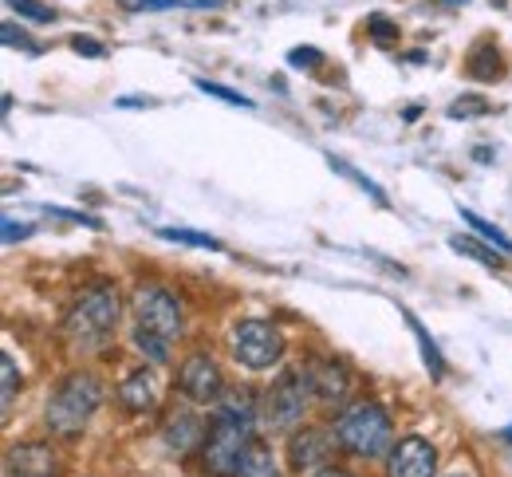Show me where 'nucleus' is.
Instances as JSON below:
<instances>
[{"instance_id":"obj_26","label":"nucleus","mask_w":512,"mask_h":477,"mask_svg":"<svg viewBox=\"0 0 512 477\" xmlns=\"http://www.w3.org/2000/svg\"><path fill=\"white\" fill-rule=\"evenodd\" d=\"M0 375H4V414L12 410V399H16V363H12V355H0Z\"/></svg>"},{"instance_id":"obj_6","label":"nucleus","mask_w":512,"mask_h":477,"mask_svg":"<svg viewBox=\"0 0 512 477\" xmlns=\"http://www.w3.org/2000/svg\"><path fill=\"white\" fill-rule=\"evenodd\" d=\"M233 355L249 371H268L284 355V336L268 320H245L233 328Z\"/></svg>"},{"instance_id":"obj_3","label":"nucleus","mask_w":512,"mask_h":477,"mask_svg":"<svg viewBox=\"0 0 512 477\" xmlns=\"http://www.w3.org/2000/svg\"><path fill=\"white\" fill-rule=\"evenodd\" d=\"M335 438L347 454L355 458H383L394 450V430H390V418L379 403H355L339 414L335 422Z\"/></svg>"},{"instance_id":"obj_13","label":"nucleus","mask_w":512,"mask_h":477,"mask_svg":"<svg viewBox=\"0 0 512 477\" xmlns=\"http://www.w3.org/2000/svg\"><path fill=\"white\" fill-rule=\"evenodd\" d=\"M197 442H205V426H201L197 414H178V418L166 422V450L170 454L186 458Z\"/></svg>"},{"instance_id":"obj_5","label":"nucleus","mask_w":512,"mask_h":477,"mask_svg":"<svg viewBox=\"0 0 512 477\" xmlns=\"http://www.w3.org/2000/svg\"><path fill=\"white\" fill-rule=\"evenodd\" d=\"M249 442H253V426L233 418V414H225V410H217V418L209 426V438L201 442L205 446V470L213 477H233L241 458H245V450H249Z\"/></svg>"},{"instance_id":"obj_8","label":"nucleus","mask_w":512,"mask_h":477,"mask_svg":"<svg viewBox=\"0 0 512 477\" xmlns=\"http://www.w3.org/2000/svg\"><path fill=\"white\" fill-rule=\"evenodd\" d=\"M178 391L193 399V403H221L225 395V379H221V367L209 359V355H190L182 367H178Z\"/></svg>"},{"instance_id":"obj_32","label":"nucleus","mask_w":512,"mask_h":477,"mask_svg":"<svg viewBox=\"0 0 512 477\" xmlns=\"http://www.w3.org/2000/svg\"><path fill=\"white\" fill-rule=\"evenodd\" d=\"M71 48H75L79 56H95V60H99V56L107 52L103 44H95V40H87V36H75V40H71Z\"/></svg>"},{"instance_id":"obj_15","label":"nucleus","mask_w":512,"mask_h":477,"mask_svg":"<svg viewBox=\"0 0 512 477\" xmlns=\"http://www.w3.org/2000/svg\"><path fill=\"white\" fill-rule=\"evenodd\" d=\"M406 316V324H410V332H414V340H418V347H422V359H426V367H430V375L434 379H446V359H442V351H438V343H434V336L410 316V312H402Z\"/></svg>"},{"instance_id":"obj_31","label":"nucleus","mask_w":512,"mask_h":477,"mask_svg":"<svg viewBox=\"0 0 512 477\" xmlns=\"http://www.w3.org/2000/svg\"><path fill=\"white\" fill-rule=\"evenodd\" d=\"M32 233V225H16L12 217H4V245H16V241H24Z\"/></svg>"},{"instance_id":"obj_34","label":"nucleus","mask_w":512,"mask_h":477,"mask_svg":"<svg viewBox=\"0 0 512 477\" xmlns=\"http://www.w3.org/2000/svg\"><path fill=\"white\" fill-rule=\"evenodd\" d=\"M501 438H505V442L512 446V426H505V430H501Z\"/></svg>"},{"instance_id":"obj_11","label":"nucleus","mask_w":512,"mask_h":477,"mask_svg":"<svg viewBox=\"0 0 512 477\" xmlns=\"http://www.w3.org/2000/svg\"><path fill=\"white\" fill-rule=\"evenodd\" d=\"M4 474L8 477H56L60 458L48 442H20L4 454Z\"/></svg>"},{"instance_id":"obj_19","label":"nucleus","mask_w":512,"mask_h":477,"mask_svg":"<svg viewBox=\"0 0 512 477\" xmlns=\"http://www.w3.org/2000/svg\"><path fill=\"white\" fill-rule=\"evenodd\" d=\"M461 221H469V229L481 237V241H489L493 249H501V253H512V241L493 225V221H485V217H477L473 209H461Z\"/></svg>"},{"instance_id":"obj_29","label":"nucleus","mask_w":512,"mask_h":477,"mask_svg":"<svg viewBox=\"0 0 512 477\" xmlns=\"http://www.w3.org/2000/svg\"><path fill=\"white\" fill-rule=\"evenodd\" d=\"M367 28H371V36H375L379 44H394V36H398V28H394L386 16H379V12L367 20Z\"/></svg>"},{"instance_id":"obj_21","label":"nucleus","mask_w":512,"mask_h":477,"mask_svg":"<svg viewBox=\"0 0 512 477\" xmlns=\"http://www.w3.org/2000/svg\"><path fill=\"white\" fill-rule=\"evenodd\" d=\"M162 241H178V245H193V249H221V241L217 237H209V233H193V229H162Z\"/></svg>"},{"instance_id":"obj_27","label":"nucleus","mask_w":512,"mask_h":477,"mask_svg":"<svg viewBox=\"0 0 512 477\" xmlns=\"http://www.w3.org/2000/svg\"><path fill=\"white\" fill-rule=\"evenodd\" d=\"M44 213H52V217H67V221H75V225H87V229H103V221H99V217H91V213H79V209H64V205H44Z\"/></svg>"},{"instance_id":"obj_9","label":"nucleus","mask_w":512,"mask_h":477,"mask_svg":"<svg viewBox=\"0 0 512 477\" xmlns=\"http://www.w3.org/2000/svg\"><path fill=\"white\" fill-rule=\"evenodd\" d=\"M434 470H438V454L418 434L398 438L394 450L386 454V477H434Z\"/></svg>"},{"instance_id":"obj_7","label":"nucleus","mask_w":512,"mask_h":477,"mask_svg":"<svg viewBox=\"0 0 512 477\" xmlns=\"http://www.w3.org/2000/svg\"><path fill=\"white\" fill-rule=\"evenodd\" d=\"M134 316H138V328H150V332H158L166 340L182 336V328H186L182 304L158 284H146V288L134 292Z\"/></svg>"},{"instance_id":"obj_20","label":"nucleus","mask_w":512,"mask_h":477,"mask_svg":"<svg viewBox=\"0 0 512 477\" xmlns=\"http://www.w3.org/2000/svg\"><path fill=\"white\" fill-rule=\"evenodd\" d=\"M134 347H138L142 355H150L154 363H166V359H170V340L158 336V332H150V328H134Z\"/></svg>"},{"instance_id":"obj_14","label":"nucleus","mask_w":512,"mask_h":477,"mask_svg":"<svg viewBox=\"0 0 512 477\" xmlns=\"http://www.w3.org/2000/svg\"><path fill=\"white\" fill-rule=\"evenodd\" d=\"M119 399H123V407L127 410H150L154 403H158V375H154L150 367H142V371L127 375V383L119 387Z\"/></svg>"},{"instance_id":"obj_4","label":"nucleus","mask_w":512,"mask_h":477,"mask_svg":"<svg viewBox=\"0 0 512 477\" xmlns=\"http://www.w3.org/2000/svg\"><path fill=\"white\" fill-rule=\"evenodd\" d=\"M308 395H312V387H308L304 367H300V371H284V375L264 391V399H260V407H256L260 430H268V434L292 430V426L304 418V410H308Z\"/></svg>"},{"instance_id":"obj_33","label":"nucleus","mask_w":512,"mask_h":477,"mask_svg":"<svg viewBox=\"0 0 512 477\" xmlns=\"http://www.w3.org/2000/svg\"><path fill=\"white\" fill-rule=\"evenodd\" d=\"M312 477H355V474H347V470H339V466H323V470H316Z\"/></svg>"},{"instance_id":"obj_23","label":"nucleus","mask_w":512,"mask_h":477,"mask_svg":"<svg viewBox=\"0 0 512 477\" xmlns=\"http://www.w3.org/2000/svg\"><path fill=\"white\" fill-rule=\"evenodd\" d=\"M446 115L449 119H477V115H489V103H485L481 95H465V99L449 103Z\"/></svg>"},{"instance_id":"obj_1","label":"nucleus","mask_w":512,"mask_h":477,"mask_svg":"<svg viewBox=\"0 0 512 477\" xmlns=\"http://www.w3.org/2000/svg\"><path fill=\"white\" fill-rule=\"evenodd\" d=\"M119 328V292L111 284H91L67 312L64 332L79 351H99Z\"/></svg>"},{"instance_id":"obj_18","label":"nucleus","mask_w":512,"mask_h":477,"mask_svg":"<svg viewBox=\"0 0 512 477\" xmlns=\"http://www.w3.org/2000/svg\"><path fill=\"white\" fill-rule=\"evenodd\" d=\"M237 477H280L276 474V462H272V450L268 446H249L241 466H237Z\"/></svg>"},{"instance_id":"obj_17","label":"nucleus","mask_w":512,"mask_h":477,"mask_svg":"<svg viewBox=\"0 0 512 477\" xmlns=\"http://www.w3.org/2000/svg\"><path fill=\"white\" fill-rule=\"evenodd\" d=\"M449 249L453 253H461V257H469V261H481L485 269H501V253H493L489 249V241H473V237H449Z\"/></svg>"},{"instance_id":"obj_30","label":"nucleus","mask_w":512,"mask_h":477,"mask_svg":"<svg viewBox=\"0 0 512 477\" xmlns=\"http://www.w3.org/2000/svg\"><path fill=\"white\" fill-rule=\"evenodd\" d=\"M323 56L316 52V48H296V52H288V64L292 68H316Z\"/></svg>"},{"instance_id":"obj_12","label":"nucleus","mask_w":512,"mask_h":477,"mask_svg":"<svg viewBox=\"0 0 512 477\" xmlns=\"http://www.w3.org/2000/svg\"><path fill=\"white\" fill-rule=\"evenodd\" d=\"M304 375H308L312 395H320L323 403H343L351 395V371L339 359H312L304 367Z\"/></svg>"},{"instance_id":"obj_2","label":"nucleus","mask_w":512,"mask_h":477,"mask_svg":"<svg viewBox=\"0 0 512 477\" xmlns=\"http://www.w3.org/2000/svg\"><path fill=\"white\" fill-rule=\"evenodd\" d=\"M103 403V383H99V375H91V371H71L64 383L56 387V395L48 399V426H52V434H60V438H75V434H83V426L91 422V414L99 410Z\"/></svg>"},{"instance_id":"obj_22","label":"nucleus","mask_w":512,"mask_h":477,"mask_svg":"<svg viewBox=\"0 0 512 477\" xmlns=\"http://www.w3.org/2000/svg\"><path fill=\"white\" fill-rule=\"evenodd\" d=\"M327 162H331V170H339L343 178H351V182H359V186H363V190H367V194H371V198H375V202H379V205H386V194H383V190H379V186H375L371 178H363V174H359L355 166H347V162H343V158H335V154H331Z\"/></svg>"},{"instance_id":"obj_10","label":"nucleus","mask_w":512,"mask_h":477,"mask_svg":"<svg viewBox=\"0 0 512 477\" xmlns=\"http://www.w3.org/2000/svg\"><path fill=\"white\" fill-rule=\"evenodd\" d=\"M331 446H335V434H331V430H323V426H304V430H296L292 442H288V462H292V470H300V474L323 470L327 458H331Z\"/></svg>"},{"instance_id":"obj_16","label":"nucleus","mask_w":512,"mask_h":477,"mask_svg":"<svg viewBox=\"0 0 512 477\" xmlns=\"http://www.w3.org/2000/svg\"><path fill=\"white\" fill-rule=\"evenodd\" d=\"M469 75H473V79H501V52H497L489 40H481V44L469 52Z\"/></svg>"},{"instance_id":"obj_24","label":"nucleus","mask_w":512,"mask_h":477,"mask_svg":"<svg viewBox=\"0 0 512 477\" xmlns=\"http://www.w3.org/2000/svg\"><path fill=\"white\" fill-rule=\"evenodd\" d=\"M12 4V12H20L24 20H36V24H52L56 20V12L48 8V4H40V0H8Z\"/></svg>"},{"instance_id":"obj_25","label":"nucleus","mask_w":512,"mask_h":477,"mask_svg":"<svg viewBox=\"0 0 512 477\" xmlns=\"http://www.w3.org/2000/svg\"><path fill=\"white\" fill-rule=\"evenodd\" d=\"M197 91H205V95H213L221 103H233V107H253V99H245V95H237V91H229L221 83H209V79H197Z\"/></svg>"},{"instance_id":"obj_28","label":"nucleus","mask_w":512,"mask_h":477,"mask_svg":"<svg viewBox=\"0 0 512 477\" xmlns=\"http://www.w3.org/2000/svg\"><path fill=\"white\" fill-rule=\"evenodd\" d=\"M0 40H4L8 48H24V52H32V56L40 52V44H32V40L24 36V28H16V24H4V28H0Z\"/></svg>"}]
</instances>
